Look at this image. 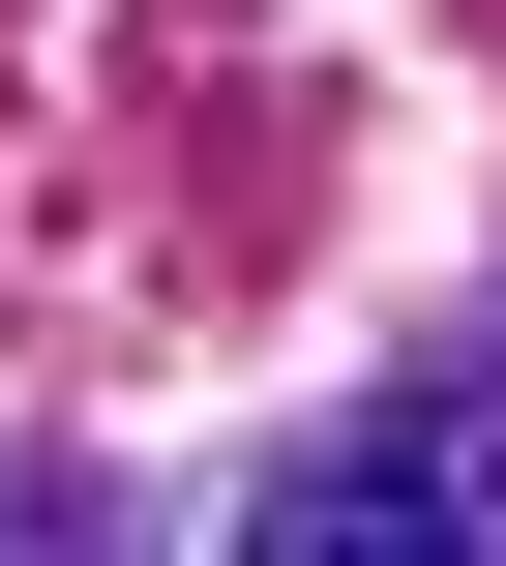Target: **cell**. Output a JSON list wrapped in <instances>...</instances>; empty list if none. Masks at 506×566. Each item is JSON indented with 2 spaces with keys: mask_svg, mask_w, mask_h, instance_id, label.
Instances as JSON below:
<instances>
[{
  "mask_svg": "<svg viewBox=\"0 0 506 566\" xmlns=\"http://www.w3.org/2000/svg\"><path fill=\"white\" fill-rule=\"evenodd\" d=\"M298 537H506V448L477 418H358V448L298 478Z\"/></svg>",
  "mask_w": 506,
  "mask_h": 566,
  "instance_id": "1",
  "label": "cell"
}]
</instances>
